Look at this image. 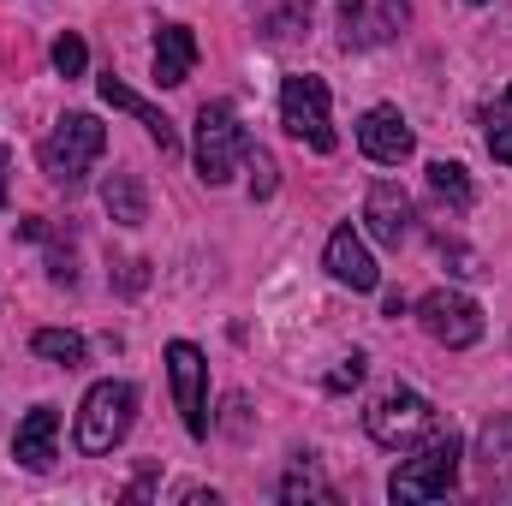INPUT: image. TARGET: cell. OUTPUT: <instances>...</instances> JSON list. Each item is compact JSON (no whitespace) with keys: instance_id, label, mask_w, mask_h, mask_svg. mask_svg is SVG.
Here are the masks:
<instances>
[{"instance_id":"cell-1","label":"cell","mask_w":512,"mask_h":506,"mask_svg":"<svg viewBox=\"0 0 512 506\" xmlns=\"http://www.w3.org/2000/svg\"><path fill=\"white\" fill-rule=\"evenodd\" d=\"M459 459H465V441L453 429H435V435H423V447L411 459H399V471L387 477V495L399 506L447 501L453 483H459Z\"/></svg>"},{"instance_id":"cell-2","label":"cell","mask_w":512,"mask_h":506,"mask_svg":"<svg viewBox=\"0 0 512 506\" xmlns=\"http://www.w3.org/2000/svg\"><path fill=\"white\" fill-rule=\"evenodd\" d=\"M108 155V126L96 114H66L42 137V173L54 185H84V173Z\"/></svg>"},{"instance_id":"cell-3","label":"cell","mask_w":512,"mask_h":506,"mask_svg":"<svg viewBox=\"0 0 512 506\" xmlns=\"http://www.w3.org/2000/svg\"><path fill=\"white\" fill-rule=\"evenodd\" d=\"M137 423V387L131 381H96L78 405V453H114Z\"/></svg>"},{"instance_id":"cell-4","label":"cell","mask_w":512,"mask_h":506,"mask_svg":"<svg viewBox=\"0 0 512 506\" xmlns=\"http://www.w3.org/2000/svg\"><path fill=\"white\" fill-rule=\"evenodd\" d=\"M245 149H251V137L239 126L233 102H203L197 108V179L203 185H227L245 167Z\"/></svg>"},{"instance_id":"cell-5","label":"cell","mask_w":512,"mask_h":506,"mask_svg":"<svg viewBox=\"0 0 512 506\" xmlns=\"http://www.w3.org/2000/svg\"><path fill=\"white\" fill-rule=\"evenodd\" d=\"M364 429H370V441H376V447L405 453V447H417L423 435H435V429H441V417H435V405H429L423 393H411V387H387L382 399L364 411Z\"/></svg>"},{"instance_id":"cell-6","label":"cell","mask_w":512,"mask_h":506,"mask_svg":"<svg viewBox=\"0 0 512 506\" xmlns=\"http://www.w3.org/2000/svg\"><path fill=\"white\" fill-rule=\"evenodd\" d=\"M280 126L292 131L298 143H310L316 155H328L340 137H334V108H328V84L316 72H292L280 84Z\"/></svg>"},{"instance_id":"cell-7","label":"cell","mask_w":512,"mask_h":506,"mask_svg":"<svg viewBox=\"0 0 512 506\" xmlns=\"http://www.w3.org/2000/svg\"><path fill=\"white\" fill-rule=\"evenodd\" d=\"M167 381H173V405L185 417V435L209 441V364H203V352L191 340L167 346Z\"/></svg>"},{"instance_id":"cell-8","label":"cell","mask_w":512,"mask_h":506,"mask_svg":"<svg viewBox=\"0 0 512 506\" xmlns=\"http://www.w3.org/2000/svg\"><path fill=\"white\" fill-rule=\"evenodd\" d=\"M417 322H423V334L441 340L447 352H465V346L483 340V310H477L465 292H447V286L417 298Z\"/></svg>"},{"instance_id":"cell-9","label":"cell","mask_w":512,"mask_h":506,"mask_svg":"<svg viewBox=\"0 0 512 506\" xmlns=\"http://www.w3.org/2000/svg\"><path fill=\"white\" fill-rule=\"evenodd\" d=\"M358 149L370 155V161H382V167H399V161H411V149H417V137L405 126V114L399 108H370L364 120H358Z\"/></svg>"},{"instance_id":"cell-10","label":"cell","mask_w":512,"mask_h":506,"mask_svg":"<svg viewBox=\"0 0 512 506\" xmlns=\"http://www.w3.org/2000/svg\"><path fill=\"white\" fill-rule=\"evenodd\" d=\"M364 227H370V239L387 245V251L405 245V233H411V197H405V185H393V179H376V185H370V197H364Z\"/></svg>"},{"instance_id":"cell-11","label":"cell","mask_w":512,"mask_h":506,"mask_svg":"<svg viewBox=\"0 0 512 506\" xmlns=\"http://www.w3.org/2000/svg\"><path fill=\"white\" fill-rule=\"evenodd\" d=\"M322 268H328L340 286H352V292H376V286H382L376 256H370V245H364L352 227H334V239H328V251H322Z\"/></svg>"},{"instance_id":"cell-12","label":"cell","mask_w":512,"mask_h":506,"mask_svg":"<svg viewBox=\"0 0 512 506\" xmlns=\"http://www.w3.org/2000/svg\"><path fill=\"white\" fill-rule=\"evenodd\" d=\"M54 435H60V411H54V405H36V411L18 423V435H12V459H18L24 471H36V477L54 471V459H60V453H54Z\"/></svg>"},{"instance_id":"cell-13","label":"cell","mask_w":512,"mask_h":506,"mask_svg":"<svg viewBox=\"0 0 512 506\" xmlns=\"http://www.w3.org/2000/svg\"><path fill=\"white\" fill-rule=\"evenodd\" d=\"M197 72V36L191 24H161L155 30V90H179Z\"/></svg>"},{"instance_id":"cell-14","label":"cell","mask_w":512,"mask_h":506,"mask_svg":"<svg viewBox=\"0 0 512 506\" xmlns=\"http://www.w3.org/2000/svg\"><path fill=\"white\" fill-rule=\"evenodd\" d=\"M102 102H108V108H120V114H131L137 126H143L149 137H155V143H161V155H179V131H173V120H167L161 108H149V102H143L131 84H120L114 72L102 78Z\"/></svg>"},{"instance_id":"cell-15","label":"cell","mask_w":512,"mask_h":506,"mask_svg":"<svg viewBox=\"0 0 512 506\" xmlns=\"http://www.w3.org/2000/svg\"><path fill=\"white\" fill-rule=\"evenodd\" d=\"M477 465L495 495H512V417H489L477 435Z\"/></svg>"},{"instance_id":"cell-16","label":"cell","mask_w":512,"mask_h":506,"mask_svg":"<svg viewBox=\"0 0 512 506\" xmlns=\"http://www.w3.org/2000/svg\"><path fill=\"white\" fill-rule=\"evenodd\" d=\"M102 209H108L120 227H143V221H149L143 179H137V173H108V179H102Z\"/></svg>"},{"instance_id":"cell-17","label":"cell","mask_w":512,"mask_h":506,"mask_svg":"<svg viewBox=\"0 0 512 506\" xmlns=\"http://www.w3.org/2000/svg\"><path fill=\"white\" fill-rule=\"evenodd\" d=\"M30 352L48 358V364H60V370H84V358H90L84 334H72V328H36L30 334Z\"/></svg>"},{"instance_id":"cell-18","label":"cell","mask_w":512,"mask_h":506,"mask_svg":"<svg viewBox=\"0 0 512 506\" xmlns=\"http://www.w3.org/2000/svg\"><path fill=\"white\" fill-rule=\"evenodd\" d=\"M280 501L286 506H298V501H322V506H334L340 495H334V483L316 471V459H298L286 477H280Z\"/></svg>"},{"instance_id":"cell-19","label":"cell","mask_w":512,"mask_h":506,"mask_svg":"<svg viewBox=\"0 0 512 506\" xmlns=\"http://www.w3.org/2000/svg\"><path fill=\"white\" fill-rule=\"evenodd\" d=\"M429 191H435L453 215H465V209L477 203V185H471V173H465L459 161H429Z\"/></svg>"},{"instance_id":"cell-20","label":"cell","mask_w":512,"mask_h":506,"mask_svg":"<svg viewBox=\"0 0 512 506\" xmlns=\"http://www.w3.org/2000/svg\"><path fill=\"white\" fill-rule=\"evenodd\" d=\"M310 12H316V0H274L268 18H262V36L268 42H298V36H310Z\"/></svg>"},{"instance_id":"cell-21","label":"cell","mask_w":512,"mask_h":506,"mask_svg":"<svg viewBox=\"0 0 512 506\" xmlns=\"http://www.w3.org/2000/svg\"><path fill=\"white\" fill-rule=\"evenodd\" d=\"M483 143H489V155L512 167V84L489 102V114H483Z\"/></svg>"},{"instance_id":"cell-22","label":"cell","mask_w":512,"mask_h":506,"mask_svg":"<svg viewBox=\"0 0 512 506\" xmlns=\"http://www.w3.org/2000/svg\"><path fill=\"white\" fill-rule=\"evenodd\" d=\"M334 12H340V42H346V48H364V42H376V24H370L364 0H334Z\"/></svg>"},{"instance_id":"cell-23","label":"cell","mask_w":512,"mask_h":506,"mask_svg":"<svg viewBox=\"0 0 512 506\" xmlns=\"http://www.w3.org/2000/svg\"><path fill=\"white\" fill-rule=\"evenodd\" d=\"M84 66H90V48H84V36L66 30V36L54 42V72H60V78H84Z\"/></svg>"},{"instance_id":"cell-24","label":"cell","mask_w":512,"mask_h":506,"mask_svg":"<svg viewBox=\"0 0 512 506\" xmlns=\"http://www.w3.org/2000/svg\"><path fill=\"white\" fill-rule=\"evenodd\" d=\"M245 167H251V197H274V155L268 149H245Z\"/></svg>"},{"instance_id":"cell-25","label":"cell","mask_w":512,"mask_h":506,"mask_svg":"<svg viewBox=\"0 0 512 506\" xmlns=\"http://www.w3.org/2000/svg\"><path fill=\"white\" fill-rule=\"evenodd\" d=\"M364 370H370V358H364V352H352V358H340V364L328 370V393H352V387L364 381Z\"/></svg>"},{"instance_id":"cell-26","label":"cell","mask_w":512,"mask_h":506,"mask_svg":"<svg viewBox=\"0 0 512 506\" xmlns=\"http://www.w3.org/2000/svg\"><path fill=\"white\" fill-rule=\"evenodd\" d=\"M441 256H447V262H453V274H465V280H477V274H483V262L465 251V245H447V239H441Z\"/></svg>"},{"instance_id":"cell-27","label":"cell","mask_w":512,"mask_h":506,"mask_svg":"<svg viewBox=\"0 0 512 506\" xmlns=\"http://www.w3.org/2000/svg\"><path fill=\"white\" fill-rule=\"evenodd\" d=\"M143 286H149V262H143V256L120 262V292H143Z\"/></svg>"},{"instance_id":"cell-28","label":"cell","mask_w":512,"mask_h":506,"mask_svg":"<svg viewBox=\"0 0 512 506\" xmlns=\"http://www.w3.org/2000/svg\"><path fill=\"white\" fill-rule=\"evenodd\" d=\"M6 185H12V149H0V203H6Z\"/></svg>"},{"instance_id":"cell-29","label":"cell","mask_w":512,"mask_h":506,"mask_svg":"<svg viewBox=\"0 0 512 506\" xmlns=\"http://www.w3.org/2000/svg\"><path fill=\"white\" fill-rule=\"evenodd\" d=\"M471 6H489V0H471Z\"/></svg>"}]
</instances>
